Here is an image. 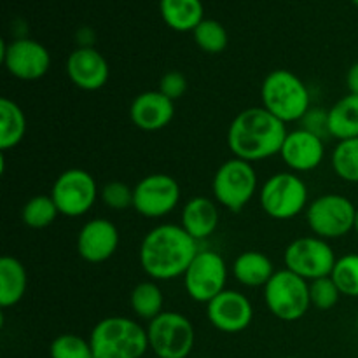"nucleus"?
Returning a JSON list of instances; mask_svg holds the SVG:
<instances>
[{"mask_svg": "<svg viewBox=\"0 0 358 358\" xmlns=\"http://www.w3.org/2000/svg\"><path fill=\"white\" fill-rule=\"evenodd\" d=\"M261 100L262 107L285 124L301 121L311 108L308 86L296 73L285 69L273 70L264 77Z\"/></svg>", "mask_w": 358, "mask_h": 358, "instance_id": "obj_4", "label": "nucleus"}, {"mask_svg": "<svg viewBox=\"0 0 358 358\" xmlns=\"http://www.w3.org/2000/svg\"><path fill=\"white\" fill-rule=\"evenodd\" d=\"M352 2H353V3H355V6L358 7V0H352Z\"/></svg>", "mask_w": 358, "mask_h": 358, "instance_id": "obj_38", "label": "nucleus"}, {"mask_svg": "<svg viewBox=\"0 0 358 358\" xmlns=\"http://www.w3.org/2000/svg\"><path fill=\"white\" fill-rule=\"evenodd\" d=\"M180 226L198 243L212 236L219 226V208L215 201L206 196H196L189 199L182 208Z\"/></svg>", "mask_w": 358, "mask_h": 358, "instance_id": "obj_20", "label": "nucleus"}, {"mask_svg": "<svg viewBox=\"0 0 358 358\" xmlns=\"http://www.w3.org/2000/svg\"><path fill=\"white\" fill-rule=\"evenodd\" d=\"M357 329H358V313H357Z\"/></svg>", "mask_w": 358, "mask_h": 358, "instance_id": "obj_40", "label": "nucleus"}, {"mask_svg": "<svg viewBox=\"0 0 358 358\" xmlns=\"http://www.w3.org/2000/svg\"><path fill=\"white\" fill-rule=\"evenodd\" d=\"M346 86L352 94H358V62L350 66L348 73H346Z\"/></svg>", "mask_w": 358, "mask_h": 358, "instance_id": "obj_36", "label": "nucleus"}, {"mask_svg": "<svg viewBox=\"0 0 358 358\" xmlns=\"http://www.w3.org/2000/svg\"><path fill=\"white\" fill-rule=\"evenodd\" d=\"M198 241L177 224H161L150 229L140 243L138 259L143 273L154 282L184 276L198 255Z\"/></svg>", "mask_w": 358, "mask_h": 358, "instance_id": "obj_1", "label": "nucleus"}, {"mask_svg": "<svg viewBox=\"0 0 358 358\" xmlns=\"http://www.w3.org/2000/svg\"><path fill=\"white\" fill-rule=\"evenodd\" d=\"M100 198L107 208L115 210V212H122V210L133 208L135 191L128 184H124V182L112 180L101 187Z\"/></svg>", "mask_w": 358, "mask_h": 358, "instance_id": "obj_32", "label": "nucleus"}, {"mask_svg": "<svg viewBox=\"0 0 358 358\" xmlns=\"http://www.w3.org/2000/svg\"><path fill=\"white\" fill-rule=\"evenodd\" d=\"M149 348L159 358H187L196 343L192 322L177 311H163L149 322Z\"/></svg>", "mask_w": 358, "mask_h": 358, "instance_id": "obj_9", "label": "nucleus"}, {"mask_svg": "<svg viewBox=\"0 0 358 358\" xmlns=\"http://www.w3.org/2000/svg\"><path fill=\"white\" fill-rule=\"evenodd\" d=\"M192 37L198 48L208 55H219L227 48V42H229L227 30L217 20H203L194 28Z\"/></svg>", "mask_w": 358, "mask_h": 358, "instance_id": "obj_29", "label": "nucleus"}, {"mask_svg": "<svg viewBox=\"0 0 358 358\" xmlns=\"http://www.w3.org/2000/svg\"><path fill=\"white\" fill-rule=\"evenodd\" d=\"M129 304H131L133 313L140 320L152 322L154 318L163 313L164 297L159 285L154 280H147V282H140L138 285H135L131 296H129Z\"/></svg>", "mask_w": 358, "mask_h": 358, "instance_id": "obj_26", "label": "nucleus"}, {"mask_svg": "<svg viewBox=\"0 0 358 358\" xmlns=\"http://www.w3.org/2000/svg\"><path fill=\"white\" fill-rule=\"evenodd\" d=\"M308 185L294 171L271 175L259 192L262 212L275 220H290L308 208Z\"/></svg>", "mask_w": 358, "mask_h": 358, "instance_id": "obj_5", "label": "nucleus"}, {"mask_svg": "<svg viewBox=\"0 0 358 358\" xmlns=\"http://www.w3.org/2000/svg\"><path fill=\"white\" fill-rule=\"evenodd\" d=\"M58 215L59 210L51 194L34 196L24 203L23 210H21V220L24 222V226L31 227V229H45V227L52 226Z\"/></svg>", "mask_w": 358, "mask_h": 358, "instance_id": "obj_27", "label": "nucleus"}, {"mask_svg": "<svg viewBox=\"0 0 358 358\" xmlns=\"http://www.w3.org/2000/svg\"><path fill=\"white\" fill-rule=\"evenodd\" d=\"M2 63L7 72L20 80H38L49 72L51 55L34 38H14L2 42Z\"/></svg>", "mask_w": 358, "mask_h": 358, "instance_id": "obj_14", "label": "nucleus"}, {"mask_svg": "<svg viewBox=\"0 0 358 358\" xmlns=\"http://www.w3.org/2000/svg\"><path fill=\"white\" fill-rule=\"evenodd\" d=\"M182 278H184L185 292L192 301L208 304L226 290V261L219 252L199 250Z\"/></svg>", "mask_w": 358, "mask_h": 358, "instance_id": "obj_11", "label": "nucleus"}, {"mask_svg": "<svg viewBox=\"0 0 358 358\" xmlns=\"http://www.w3.org/2000/svg\"><path fill=\"white\" fill-rule=\"evenodd\" d=\"M206 317L217 331L224 334H238L248 329L254 320V306L238 290H224L206 304Z\"/></svg>", "mask_w": 358, "mask_h": 358, "instance_id": "obj_15", "label": "nucleus"}, {"mask_svg": "<svg viewBox=\"0 0 358 358\" xmlns=\"http://www.w3.org/2000/svg\"><path fill=\"white\" fill-rule=\"evenodd\" d=\"M257 171L252 163L231 157L217 168L212 180V192L220 206L238 213L252 201L257 192Z\"/></svg>", "mask_w": 358, "mask_h": 358, "instance_id": "obj_6", "label": "nucleus"}, {"mask_svg": "<svg viewBox=\"0 0 358 358\" xmlns=\"http://www.w3.org/2000/svg\"><path fill=\"white\" fill-rule=\"evenodd\" d=\"M280 156L294 173L313 171L325 157L324 138L304 128H297L287 133Z\"/></svg>", "mask_w": 358, "mask_h": 358, "instance_id": "obj_17", "label": "nucleus"}, {"mask_svg": "<svg viewBox=\"0 0 358 358\" xmlns=\"http://www.w3.org/2000/svg\"><path fill=\"white\" fill-rule=\"evenodd\" d=\"M66 76L73 86L83 91H96L107 84L110 66L107 59L94 48H77L66 58Z\"/></svg>", "mask_w": 358, "mask_h": 358, "instance_id": "obj_18", "label": "nucleus"}, {"mask_svg": "<svg viewBox=\"0 0 358 358\" xmlns=\"http://www.w3.org/2000/svg\"><path fill=\"white\" fill-rule=\"evenodd\" d=\"M27 115L23 108L10 98L0 100V149H14L27 135Z\"/></svg>", "mask_w": 358, "mask_h": 358, "instance_id": "obj_25", "label": "nucleus"}, {"mask_svg": "<svg viewBox=\"0 0 358 358\" xmlns=\"http://www.w3.org/2000/svg\"><path fill=\"white\" fill-rule=\"evenodd\" d=\"M175 115V101L164 96L159 90L143 91L129 107V119L142 131H159L166 128Z\"/></svg>", "mask_w": 358, "mask_h": 358, "instance_id": "obj_19", "label": "nucleus"}, {"mask_svg": "<svg viewBox=\"0 0 358 358\" xmlns=\"http://www.w3.org/2000/svg\"><path fill=\"white\" fill-rule=\"evenodd\" d=\"M275 273L271 259L257 250L243 252L233 262V275L236 282L250 289H257V287L264 289Z\"/></svg>", "mask_w": 358, "mask_h": 358, "instance_id": "obj_21", "label": "nucleus"}, {"mask_svg": "<svg viewBox=\"0 0 358 358\" xmlns=\"http://www.w3.org/2000/svg\"><path fill=\"white\" fill-rule=\"evenodd\" d=\"M332 170L341 180L358 184V138L341 140L332 150Z\"/></svg>", "mask_w": 358, "mask_h": 358, "instance_id": "obj_28", "label": "nucleus"}, {"mask_svg": "<svg viewBox=\"0 0 358 358\" xmlns=\"http://www.w3.org/2000/svg\"><path fill=\"white\" fill-rule=\"evenodd\" d=\"M353 231H355V233L358 234V206H357V215H355V229H353Z\"/></svg>", "mask_w": 358, "mask_h": 358, "instance_id": "obj_37", "label": "nucleus"}, {"mask_svg": "<svg viewBox=\"0 0 358 358\" xmlns=\"http://www.w3.org/2000/svg\"><path fill=\"white\" fill-rule=\"evenodd\" d=\"M329 133L332 138L341 140L358 138V94L348 93L339 98L327 110Z\"/></svg>", "mask_w": 358, "mask_h": 358, "instance_id": "obj_24", "label": "nucleus"}, {"mask_svg": "<svg viewBox=\"0 0 358 358\" xmlns=\"http://www.w3.org/2000/svg\"><path fill=\"white\" fill-rule=\"evenodd\" d=\"M159 13L164 23L175 31H194L205 20L201 0H159Z\"/></svg>", "mask_w": 358, "mask_h": 358, "instance_id": "obj_23", "label": "nucleus"}, {"mask_svg": "<svg viewBox=\"0 0 358 358\" xmlns=\"http://www.w3.org/2000/svg\"><path fill=\"white\" fill-rule=\"evenodd\" d=\"M159 91L164 96L170 98L171 101L180 100L185 94V91H187V79H185V76L182 72L171 70V72H166L161 77Z\"/></svg>", "mask_w": 358, "mask_h": 358, "instance_id": "obj_34", "label": "nucleus"}, {"mask_svg": "<svg viewBox=\"0 0 358 358\" xmlns=\"http://www.w3.org/2000/svg\"><path fill=\"white\" fill-rule=\"evenodd\" d=\"M280 358H299V357H280Z\"/></svg>", "mask_w": 358, "mask_h": 358, "instance_id": "obj_39", "label": "nucleus"}, {"mask_svg": "<svg viewBox=\"0 0 358 358\" xmlns=\"http://www.w3.org/2000/svg\"><path fill=\"white\" fill-rule=\"evenodd\" d=\"M287 124L266 110L250 107L241 110L227 129V147L233 157L257 163L269 159L282 150L287 136Z\"/></svg>", "mask_w": 358, "mask_h": 358, "instance_id": "obj_2", "label": "nucleus"}, {"mask_svg": "<svg viewBox=\"0 0 358 358\" xmlns=\"http://www.w3.org/2000/svg\"><path fill=\"white\" fill-rule=\"evenodd\" d=\"M331 278L341 296L358 297V254H346L336 261Z\"/></svg>", "mask_w": 358, "mask_h": 358, "instance_id": "obj_30", "label": "nucleus"}, {"mask_svg": "<svg viewBox=\"0 0 358 358\" xmlns=\"http://www.w3.org/2000/svg\"><path fill=\"white\" fill-rule=\"evenodd\" d=\"M77 254L90 264H101L117 252L119 231L108 219H91L77 234Z\"/></svg>", "mask_w": 358, "mask_h": 358, "instance_id": "obj_16", "label": "nucleus"}, {"mask_svg": "<svg viewBox=\"0 0 358 358\" xmlns=\"http://www.w3.org/2000/svg\"><path fill=\"white\" fill-rule=\"evenodd\" d=\"M94 358H142L149 348L147 329L126 317H107L90 334Z\"/></svg>", "mask_w": 358, "mask_h": 358, "instance_id": "obj_3", "label": "nucleus"}, {"mask_svg": "<svg viewBox=\"0 0 358 358\" xmlns=\"http://www.w3.org/2000/svg\"><path fill=\"white\" fill-rule=\"evenodd\" d=\"M133 208L145 219H163L180 203V185L171 175L152 173L133 187Z\"/></svg>", "mask_w": 358, "mask_h": 358, "instance_id": "obj_13", "label": "nucleus"}, {"mask_svg": "<svg viewBox=\"0 0 358 358\" xmlns=\"http://www.w3.org/2000/svg\"><path fill=\"white\" fill-rule=\"evenodd\" d=\"M339 297H341V292H339L338 285H336L331 276H324V278L310 282L311 306L317 308V310H332L339 303Z\"/></svg>", "mask_w": 358, "mask_h": 358, "instance_id": "obj_33", "label": "nucleus"}, {"mask_svg": "<svg viewBox=\"0 0 358 358\" xmlns=\"http://www.w3.org/2000/svg\"><path fill=\"white\" fill-rule=\"evenodd\" d=\"M283 261L289 271L296 273L306 282H313L331 276L338 257L327 240L318 236H301L287 245Z\"/></svg>", "mask_w": 358, "mask_h": 358, "instance_id": "obj_10", "label": "nucleus"}, {"mask_svg": "<svg viewBox=\"0 0 358 358\" xmlns=\"http://www.w3.org/2000/svg\"><path fill=\"white\" fill-rule=\"evenodd\" d=\"M156 358H159V357H156Z\"/></svg>", "mask_w": 358, "mask_h": 358, "instance_id": "obj_41", "label": "nucleus"}, {"mask_svg": "<svg viewBox=\"0 0 358 358\" xmlns=\"http://www.w3.org/2000/svg\"><path fill=\"white\" fill-rule=\"evenodd\" d=\"M264 301L273 317L297 322L311 308L310 282L289 269H280L264 287Z\"/></svg>", "mask_w": 358, "mask_h": 358, "instance_id": "obj_7", "label": "nucleus"}, {"mask_svg": "<svg viewBox=\"0 0 358 358\" xmlns=\"http://www.w3.org/2000/svg\"><path fill=\"white\" fill-rule=\"evenodd\" d=\"M301 122H303L301 128L315 133V135L320 136V138L331 136V133H329V114L327 112H322L320 108H310V110L306 112V115L301 119Z\"/></svg>", "mask_w": 358, "mask_h": 358, "instance_id": "obj_35", "label": "nucleus"}, {"mask_svg": "<svg viewBox=\"0 0 358 358\" xmlns=\"http://www.w3.org/2000/svg\"><path fill=\"white\" fill-rule=\"evenodd\" d=\"M51 358H94L90 339L79 334H59L49 346Z\"/></svg>", "mask_w": 358, "mask_h": 358, "instance_id": "obj_31", "label": "nucleus"}, {"mask_svg": "<svg viewBox=\"0 0 358 358\" xmlns=\"http://www.w3.org/2000/svg\"><path fill=\"white\" fill-rule=\"evenodd\" d=\"M59 215L83 217L98 199V185L93 175L83 168H70L55 180L51 189Z\"/></svg>", "mask_w": 358, "mask_h": 358, "instance_id": "obj_12", "label": "nucleus"}, {"mask_svg": "<svg viewBox=\"0 0 358 358\" xmlns=\"http://www.w3.org/2000/svg\"><path fill=\"white\" fill-rule=\"evenodd\" d=\"M28 275L21 261L10 255L0 257V306L13 308L27 294Z\"/></svg>", "mask_w": 358, "mask_h": 358, "instance_id": "obj_22", "label": "nucleus"}, {"mask_svg": "<svg viewBox=\"0 0 358 358\" xmlns=\"http://www.w3.org/2000/svg\"><path fill=\"white\" fill-rule=\"evenodd\" d=\"M357 206L346 196L327 194L318 196L308 205L306 220L311 233L322 240H338L355 229Z\"/></svg>", "mask_w": 358, "mask_h": 358, "instance_id": "obj_8", "label": "nucleus"}]
</instances>
